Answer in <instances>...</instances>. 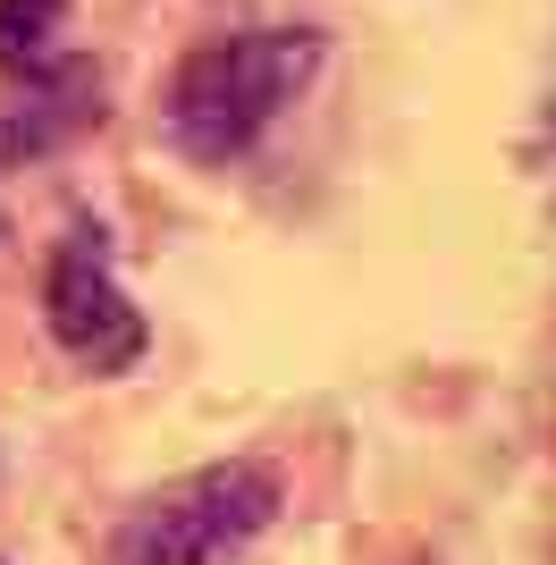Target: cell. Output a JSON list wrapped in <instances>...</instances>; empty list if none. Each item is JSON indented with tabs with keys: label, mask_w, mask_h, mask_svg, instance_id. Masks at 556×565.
<instances>
[{
	"label": "cell",
	"mask_w": 556,
	"mask_h": 565,
	"mask_svg": "<svg viewBox=\"0 0 556 565\" xmlns=\"http://www.w3.org/2000/svg\"><path fill=\"white\" fill-rule=\"evenodd\" d=\"M321 34L312 25H254V34H220V43L185 51L169 76L161 127L185 161H245L261 136L278 127L287 102H303V85L321 76Z\"/></svg>",
	"instance_id": "6da1fadb"
},
{
	"label": "cell",
	"mask_w": 556,
	"mask_h": 565,
	"mask_svg": "<svg viewBox=\"0 0 556 565\" xmlns=\"http://www.w3.org/2000/svg\"><path fill=\"white\" fill-rule=\"evenodd\" d=\"M85 118H101V85H93L85 68H68V76H51V85H34L25 102H9V110H0V169L43 161L51 143L68 136V127H85Z\"/></svg>",
	"instance_id": "277c9868"
},
{
	"label": "cell",
	"mask_w": 556,
	"mask_h": 565,
	"mask_svg": "<svg viewBox=\"0 0 556 565\" xmlns=\"http://www.w3.org/2000/svg\"><path fill=\"white\" fill-rule=\"evenodd\" d=\"M278 507H287V490H278L270 465H254V456L203 465L169 490H152L118 523L110 565H228L278 523Z\"/></svg>",
	"instance_id": "7a4b0ae2"
},
{
	"label": "cell",
	"mask_w": 556,
	"mask_h": 565,
	"mask_svg": "<svg viewBox=\"0 0 556 565\" xmlns=\"http://www.w3.org/2000/svg\"><path fill=\"white\" fill-rule=\"evenodd\" d=\"M43 321H51V338H60V354L85 363V372H101V380L143 363V312H136V296L118 287L101 228H68V245L51 254Z\"/></svg>",
	"instance_id": "3957f363"
},
{
	"label": "cell",
	"mask_w": 556,
	"mask_h": 565,
	"mask_svg": "<svg viewBox=\"0 0 556 565\" xmlns=\"http://www.w3.org/2000/svg\"><path fill=\"white\" fill-rule=\"evenodd\" d=\"M60 25H68V0H0V68L43 76L60 51Z\"/></svg>",
	"instance_id": "5b68a950"
}]
</instances>
